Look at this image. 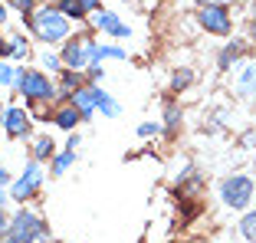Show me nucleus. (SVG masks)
<instances>
[{
  "label": "nucleus",
  "mask_w": 256,
  "mask_h": 243,
  "mask_svg": "<svg viewBox=\"0 0 256 243\" xmlns=\"http://www.w3.org/2000/svg\"><path fill=\"white\" fill-rule=\"evenodd\" d=\"M56 10H60L62 16H69V20H82V16H86V7L79 4V0H60Z\"/></svg>",
  "instance_id": "obj_17"
},
{
  "label": "nucleus",
  "mask_w": 256,
  "mask_h": 243,
  "mask_svg": "<svg viewBox=\"0 0 256 243\" xmlns=\"http://www.w3.org/2000/svg\"><path fill=\"white\" fill-rule=\"evenodd\" d=\"M240 234H243V240L256 243V210L243 214V220H240Z\"/></svg>",
  "instance_id": "obj_19"
},
{
  "label": "nucleus",
  "mask_w": 256,
  "mask_h": 243,
  "mask_svg": "<svg viewBox=\"0 0 256 243\" xmlns=\"http://www.w3.org/2000/svg\"><path fill=\"white\" fill-rule=\"evenodd\" d=\"M92 50H96V43H92L89 36H76V40H66V46H62V66L66 69H89L92 66Z\"/></svg>",
  "instance_id": "obj_7"
},
{
  "label": "nucleus",
  "mask_w": 256,
  "mask_h": 243,
  "mask_svg": "<svg viewBox=\"0 0 256 243\" xmlns=\"http://www.w3.org/2000/svg\"><path fill=\"white\" fill-rule=\"evenodd\" d=\"M92 23H96L102 33H112V36H132V30H128L125 23L118 20V14H112V10H96V16H92Z\"/></svg>",
  "instance_id": "obj_9"
},
{
  "label": "nucleus",
  "mask_w": 256,
  "mask_h": 243,
  "mask_svg": "<svg viewBox=\"0 0 256 243\" xmlns=\"http://www.w3.org/2000/svg\"><path fill=\"white\" fill-rule=\"evenodd\" d=\"M79 4L86 7V14H96V10H98V0H79Z\"/></svg>",
  "instance_id": "obj_28"
},
{
  "label": "nucleus",
  "mask_w": 256,
  "mask_h": 243,
  "mask_svg": "<svg viewBox=\"0 0 256 243\" xmlns=\"http://www.w3.org/2000/svg\"><path fill=\"white\" fill-rule=\"evenodd\" d=\"M0 243H10V240H0Z\"/></svg>",
  "instance_id": "obj_34"
},
{
  "label": "nucleus",
  "mask_w": 256,
  "mask_h": 243,
  "mask_svg": "<svg viewBox=\"0 0 256 243\" xmlns=\"http://www.w3.org/2000/svg\"><path fill=\"white\" fill-rule=\"evenodd\" d=\"M50 230H46L43 217H36L33 210H16L10 217V230H7V240L10 243H36V240H46Z\"/></svg>",
  "instance_id": "obj_2"
},
{
  "label": "nucleus",
  "mask_w": 256,
  "mask_h": 243,
  "mask_svg": "<svg viewBox=\"0 0 256 243\" xmlns=\"http://www.w3.org/2000/svg\"><path fill=\"white\" fill-rule=\"evenodd\" d=\"M69 106L79 108L82 118H92V115H96V86H79V89L69 96Z\"/></svg>",
  "instance_id": "obj_10"
},
{
  "label": "nucleus",
  "mask_w": 256,
  "mask_h": 243,
  "mask_svg": "<svg viewBox=\"0 0 256 243\" xmlns=\"http://www.w3.org/2000/svg\"><path fill=\"white\" fill-rule=\"evenodd\" d=\"M7 181H10V174H7V168L0 164V188H4V184H7Z\"/></svg>",
  "instance_id": "obj_30"
},
{
  "label": "nucleus",
  "mask_w": 256,
  "mask_h": 243,
  "mask_svg": "<svg viewBox=\"0 0 256 243\" xmlns=\"http://www.w3.org/2000/svg\"><path fill=\"white\" fill-rule=\"evenodd\" d=\"M7 230H10V217L4 210H0V240H4V236H7Z\"/></svg>",
  "instance_id": "obj_27"
},
{
  "label": "nucleus",
  "mask_w": 256,
  "mask_h": 243,
  "mask_svg": "<svg viewBox=\"0 0 256 243\" xmlns=\"http://www.w3.org/2000/svg\"><path fill=\"white\" fill-rule=\"evenodd\" d=\"M0 125H4V118H0Z\"/></svg>",
  "instance_id": "obj_35"
},
{
  "label": "nucleus",
  "mask_w": 256,
  "mask_h": 243,
  "mask_svg": "<svg viewBox=\"0 0 256 243\" xmlns=\"http://www.w3.org/2000/svg\"><path fill=\"white\" fill-rule=\"evenodd\" d=\"M220 198H224L226 207H234V210H243V207L253 204L256 198V184L250 174H230L224 184H220Z\"/></svg>",
  "instance_id": "obj_4"
},
{
  "label": "nucleus",
  "mask_w": 256,
  "mask_h": 243,
  "mask_svg": "<svg viewBox=\"0 0 256 243\" xmlns=\"http://www.w3.org/2000/svg\"><path fill=\"white\" fill-rule=\"evenodd\" d=\"M40 184H43L40 161H30V164H26V171H23V174L10 184V198H14L16 204H26V200H33L40 194Z\"/></svg>",
  "instance_id": "obj_5"
},
{
  "label": "nucleus",
  "mask_w": 256,
  "mask_h": 243,
  "mask_svg": "<svg viewBox=\"0 0 256 243\" xmlns=\"http://www.w3.org/2000/svg\"><path fill=\"white\" fill-rule=\"evenodd\" d=\"M158 132H161V125H158V122H144V125H138V135H142V138L158 135Z\"/></svg>",
  "instance_id": "obj_26"
},
{
  "label": "nucleus",
  "mask_w": 256,
  "mask_h": 243,
  "mask_svg": "<svg viewBox=\"0 0 256 243\" xmlns=\"http://www.w3.org/2000/svg\"><path fill=\"white\" fill-rule=\"evenodd\" d=\"M4 56H10V40H0V60Z\"/></svg>",
  "instance_id": "obj_29"
},
{
  "label": "nucleus",
  "mask_w": 256,
  "mask_h": 243,
  "mask_svg": "<svg viewBox=\"0 0 256 243\" xmlns=\"http://www.w3.org/2000/svg\"><path fill=\"white\" fill-rule=\"evenodd\" d=\"M197 23H200L207 33H217V36H230L234 23H230V10L224 4H204L197 10Z\"/></svg>",
  "instance_id": "obj_6"
},
{
  "label": "nucleus",
  "mask_w": 256,
  "mask_h": 243,
  "mask_svg": "<svg viewBox=\"0 0 256 243\" xmlns=\"http://www.w3.org/2000/svg\"><path fill=\"white\" fill-rule=\"evenodd\" d=\"M76 122H82V115H79V108H76V106H66V108H60V112H56V125H60V128L72 132Z\"/></svg>",
  "instance_id": "obj_15"
},
{
  "label": "nucleus",
  "mask_w": 256,
  "mask_h": 243,
  "mask_svg": "<svg viewBox=\"0 0 256 243\" xmlns=\"http://www.w3.org/2000/svg\"><path fill=\"white\" fill-rule=\"evenodd\" d=\"M26 26H30L43 43H62V40H69V16H62L56 7L33 10V14L26 16Z\"/></svg>",
  "instance_id": "obj_1"
},
{
  "label": "nucleus",
  "mask_w": 256,
  "mask_h": 243,
  "mask_svg": "<svg viewBox=\"0 0 256 243\" xmlns=\"http://www.w3.org/2000/svg\"><path fill=\"white\" fill-rule=\"evenodd\" d=\"M10 7H14L16 14H23V16H30L33 10H36V0H10Z\"/></svg>",
  "instance_id": "obj_24"
},
{
  "label": "nucleus",
  "mask_w": 256,
  "mask_h": 243,
  "mask_svg": "<svg viewBox=\"0 0 256 243\" xmlns=\"http://www.w3.org/2000/svg\"><path fill=\"white\" fill-rule=\"evenodd\" d=\"M236 92H240L243 99H253L256 96V62H246L240 69V76H236Z\"/></svg>",
  "instance_id": "obj_11"
},
{
  "label": "nucleus",
  "mask_w": 256,
  "mask_h": 243,
  "mask_svg": "<svg viewBox=\"0 0 256 243\" xmlns=\"http://www.w3.org/2000/svg\"><path fill=\"white\" fill-rule=\"evenodd\" d=\"M98 60H125V50H122V46L96 43V50H92V62H98Z\"/></svg>",
  "instance_id": "obj_16"
},
{
  "label": "nucleus",
  "mask_w": 256,
  "mask_h": 243,
  "mask_svg": "<svg viewBox=\"0 0 256 243\" xmlns=\"http://www.w3.org/2000/svg\"><path fill=\"white\" fill-rule=\"evenodd\" d=\"M4 132H7L10 138H26L30 135V112L20 108V106L7 108V112H4Z\"/></svg>",
  "instance_id": "obj_8"
},
{
  "label": "nucleus",
  "mask_w": 256,
  "mask_h": 243,
  "mask_svg": "<svg viewBox=\"0 0 256 243\" xmlns=\"http://www.w3.org/2000/svg\"><path fill=\"white\" fill-rule=\"evenodd\" d=\"M20 66H10V62H0V86H14Z\"/></svg>",
  "instance_id": "obj_23"
},
{
  "label": "nucleus",
  "mask_w": 256,
  "mask_h": 243,
  "mask_svg": "<svg viewBox=\"0 0 256 243\" xmlns=\"http://www.w3.org/2000/svg\"><path fill=\"white\" fill-rule=\"evenodd\" d=\"M4 23H7V7L0 4V26H4Z\"/></svg>",
  "instance_id": "obj_31"
},
{
  "label": "nucleus",
  "mask_w": 256,
  "mask_h": 243,
  "mask_svg": "<svg viewBox=\"0 0 256 243\" xmlns=\"http://www.w3.org/2000/svg\"><path fill=\"white\" fill-rule=\"evenodd\" d=\"M190 79H194V72H190V69H178V72L171 76V92H184L190 86Z\"/></svg>",
  "instance_id": "obj_21"
},
{
  "label": "nucleus",
  "mask_w": 256,
  "mask_h": 243,
  "mask_svg": "<svg viewBox=\"0 0 256 243\" xmlns=\"http://www.w3.org/2000/svg\"><path fill=\"white\" fill-rule=\"evenodd\" d=\"M253 200H256V198H253Z\"/></svg>",
  "instance_id": "obj_36"
},
{
  "label": "nucleus",
  "mask_w": 256,
  "mask_h": 243,
  "mask_svg": "<svg viewBox=\"0 0 256 243\" xmlns=\"http://www.w3.org/2000/svg\"><path fill=\"white\" fill-rule=\"evenodd\" d=\"M30 154H33V161H53V154H56V142H53L50 135H40L36 142H33Z\"/></svg>",
  "instance_id": "obj_14"
},
{
  "label": "nucleus",
  "mask_w": 256,
  "mask_h": 243,
  "mask_svg": "<svg viewBox=\"0 0 256 243\" xmlns=\"http://www.w3.org/2000/svg\"><path fill=\"white\" fill-rule=\"evenodd\" d=\"M4 200H7V194H4V188H0V207H4Z\"/></svg>",
  "instance_id": "obj_32"
},
{
  "label": "nucleus",
  "mask_w": 256,
  "mask_h": 243,
  "mask_svg": "<svg viewBox=\"0 0 256 243\" xmlns=\"http://www.w3.org/2000/svg\"><path fill=\"white\" fill-rule=\"evenodd\" d=\"M96 112H102L106 118H118V115H122V106L112 99V96H108V92H102L96 86Z\"/></svg>",
  "instance_id": "obj_13"
},
{
  "label": "nucleus",
  "mask_w": 256,
  "mask_h": 243,
  "mask_svg": "<svg viewBox=\"0 0 256 243\" xmlns=\"http://www.w3.org/2000/svg\"><path fill=\"white\" fill-rule=\"evenodd\" d=\"M10 40V60H26L30 56V43L23 36H7Z\"/></svg>",
  "instance_id": "obj_18"
},
{
  "label": "nucleus",
  "mask_w": 256,
  "mask_h": 243,
  "mask_svg": "<svg viewBox=\"0 0 256 243\" xmlns=\"http://www.w3.org/2000/svg\"><path fill=\"white\" fill-rule=\"evenodd\" d=\"M72 158H76V152H60V154H53V174H66L69 171V164H72Z\"/></svg>",
  "instance_id": "obj_20"
},
{
  "label": "nucleus",
  "mask_w": 256,
  "mask_h": 243,
  "mask_svg": "<svg viewBox=\"0 0 256 243\" xmlns=\"http://www.w3.org/2000/svg\"><path fill=\"white\" fill-rule=\"evenodd\" d=\"M250 33H253V40H256V20H253V26H250Z\"/></svg>",
  "instance_id": "obj_33"
},
{
  "label": "nucleus",
  "mask_w": 256,
  "mask_h": 243,
  "mask_svg": "<svg viewBox=\"0 0 256 243\" xmlns=\"http://www.w3.org/2000/svg\"><path fill=\"white\" fill-rule=\"evenodd\" d=\"M43 66L50 69V72H62V69H66V66H62V56H56V53H46L43 56Z\"/></svg>",
  "instance_id": "obj_25"
},
{
  "label": "nucleus",
  "mask_w": 256,
  "mask_h": 243,
  "mask_svg": "<svg viewBox=\"0 0 256 243\" xmlns=\"http://www.w3.org/2000/svg\"><path fill=\"white\" fill-rule=\"evenodd\" d=\"M16 89L26 96L30 102H46V99H56V86L53 79L46 76V72H40V69H23L16 72Z\"/></svg>",
  "instance_id": "obj_3"
},
{
  "label": "nucleus",
  "mask_w": 256,
  "mask_h": 243,
  "mask_svg": "<svg viewBox=\"0 0 256 243\" xmlns=\"http://www.w3.org/2000/svg\"><path fill=\"white\" fill-rule=\"evenodd\" d=\"M240 56H243V43H240V40H230V43H226L224 50H220V56H217V66L226 72V69H234L236 62H240Z\"/></svg>",
  "instance_id": "obj_12"
},
{
  "label": "nucleus",
  "mask_w": 256,
  "mask_h": 243,
  "mask_svg": "<svg viewBox=\"0 0 256 243\" xmlns=\"http://www.w3.org/2000/svg\"><path fill=\"white\" fill-rule=\"evenodd\" d=\"M164 125H168V132H174L181 125V108L174 106V102H168V108H164Z\"/></svg>",
  "instance_id": "obj_22"
}]
</instances>
